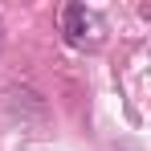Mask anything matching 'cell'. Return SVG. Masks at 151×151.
I'll list each match as a JSON object with an SVG mask.
<instances>
[{"mask_svg":"<svg viewBox=\"0 0 151 151\" xmlns=\"http://www.w3.org/2000/svg\"><path fill=\"white\" fill-rule=\"evenodd\" d=\"M61 33H65V41L78 45V49H94L102 41V33H106V25H102V17L94 8H86V4H65V8H61Z\"/></svg>","mask_w":151,"mask_h":151,"instance_id":"obj_1","label":"cell"}]
</instances>
